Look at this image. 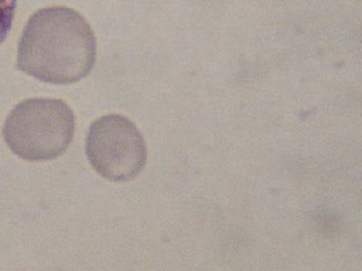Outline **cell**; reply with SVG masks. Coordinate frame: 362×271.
Listing matches in <instances>:
<instances>
[{
    "instance_id": "277c9868",
    "label": "cell",
    "mask_w": 362,
    "mask_h": 271,
    "mask_svg": "<svg viewBox=\"0 0 362 271\" xmlns=\"http://www.w3.org/2000/svg\"><path fill=\"white\" fill-rule=\"evenodd\" d=\"M17 0H0V44L6 40L16 14Z\"/></svg>"
},
{
    "instance_id": "6da1fadb",
    "label": "cell",
    "mask_w": 362,
    "mask_h": 271,
    "mask_svg": "<svg viewBox=\"0 0 362 271\" xmlns=\"http://www.w3.org/2000/svg\"><path fill=\"white\" fill-rule=\"evenodd\" d=\"M95 61L96 38L83 16L66 6H51L28 18L16 66L34 79L66 85L83 79Z\"/></svg>"
},
{
    "instance_id": "7a4b0ae2",
    "label": "cell",
    "mask_w": 362,
    "mask_h": 271,
    "mask_svg": "<svg viewBox=\"0 0 362 271\" xmlns=\"http://www.w3.org/2000/svg\"><path fill=\"white\" fill-rule=\"evenodd\" d=\"M75 114L59 99L34 97L20 102L7 116L3 137L17 157L49 161L62 155L74 138Z\"/></svg>"
},
{
    "instance_id": "3957f363",
    "label": "cell",
    "mask_w": 362,
    "mask_h": 271,
    "mask_svg": "<svg viewBox=\"0 0 362 271\" xmlns=\"http://www.w3.org/2000/svg\"><path fill=\"white\" fill-rule=\"evenodd\" d=\"M85 151L93 169L112 182L134 179L147 159L141 133L132 120L120 114H106L90 124Z\"/></svg>"
}]
</instances>
